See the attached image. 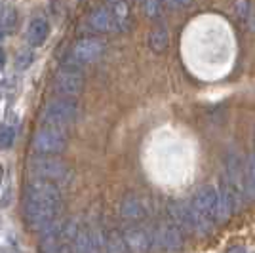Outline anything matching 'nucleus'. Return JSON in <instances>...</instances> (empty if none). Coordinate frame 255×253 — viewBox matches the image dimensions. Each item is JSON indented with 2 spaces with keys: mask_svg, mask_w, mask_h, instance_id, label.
<instances>
[{
  "mask_svg": "<svg viewBox=\"0 0 255 253\" xmlns=\"http://www.w3.org/2000/svg\"><path fill=\"white\" fill-rule=\"evenodd\" d=\"M27 173H29V177L53 181L59 187L69 185L71 177H73V169L69 168L67 162H63L57 156H44V154H36V156L29 158V162H27Z\"/></svg>",
  "mask_w": 255,
  "mask_h": 253,
  "instance_id": "nucleus-1",
  "label": "nucleus"
},
{
  "mask_svg": "<svg viewBox=\"0 0 255 253\" xmlns=\"http://www.w3.org/2000/svg\"><path fill=\"white\" fill-rule=\"evenodd\" d=\"M78 115H80V109H78L75 99L59 97V99L50 101L42 109L40 124L44 127H55V129L67 131L78 120Z\"/></svg>",
  "mask_w": 255,
  "mask_h": 253,
  "instance_id": "nucleus-2",
  "label": "nucleus"
},
{
  "mask_svg": "<svg viewBox=\"0 0 255 253\" xmlns=\"http://www.w3.org/2000/svg\"><path fill=\"white\" fill-rule=\"evenodd\" d=\"M23 221L27 229L32 232L46 231L52 223H55L61 215V206H50V204H38V202L23 200Z\"/></svg>",
  "mask_w": 255,
  "mask_h": 253,
  "instance_id": "nucleus-3",
  "label": "nucleus"
},
{
  "mask_svg": "<svg viewBox=\"0 0 255 253\" xmlns=\"http://www.w3.org/2000/svg\"><path fill=\"white\" fill-rule=\"evenodd\" d=\"M86 76L82 73V67L67 63L63 65L55 76H53V90L59 97H69L75 99L84 92Z\"/></svg>",
  "mask_w": 255,
  "mask_h": 253,
  "instance_id": "nucleus-4",
  "label": "nucleus"
},
{
  "mask_svg": "<svg viewBox=\"0 0 255 253\" xmlns=\"http://www.w3.org/2000/svg\"><path fill=\"white\" fill-rule=\"evenodd\" d=\"M23 200L38 202V204H50V206H63V194L61 187L53 181L29 177L23 190Z\"/></svg>",
  "mask_w": 255,
  "mask_h": 253,
  "instance_id": "nucleus-5",
  "label": "nucleus"
},
{
  "mask_svg": "<svg viewBox=\"0 0 255 253\" xmlns=\"http://www.w3.org/2000/svg\"><path fill=\"white\" fill-rule=\"evenodd\" d=\"M67 135L61 129L55 127H40L31 139V148L34 154L44 156H57L67 150Z\"/></svg>",
  "mask_w": 255,
  "mask_h": 253,
  "instance_id": "nucleus-6",
  "label": "nucleus"
},
{
  "mask_svg": "<svg viewBox=\"0 0 255 253\" xmlns=\"http://www.w3.org/2000/svg\"><path fill=\"white\" fill-rule=\"evenodd\" d=\"M105 52V44L101 42L99 38H82L75 42V46L71 48L67 63L76 65V67H84L88 63L97 61Z\"/></svg>",
  "mask_w": 255,
  "mask_h": 253,
  "instance_id": "nucleus-7",
  "label": "nucleus"
},
{
  "mask_svg": "<svg viewBox=\"0 0 255 253\" xmlns=\"http://www.w3.org/2000/svg\"><path fill=\"white\" fill-rule=\"evenodd\" d=\"M152 238H154V242H156V246H158L160 250H164V252L168 253L179 252L181 246H183L179 227L173 225V223L171 225H162Z\"/></svg>",
  "mask_w": 255,
  "mask_h": 253,
  "instance_id": "nucleus-8",
  "label": "nucleus"
},
{
  "mask_svg": "<svg viewBox=\"0 0 255 253\" xmlns=\"http://www.w3.org/2000/svg\"><path fill=\"white\" fill-rule=\"evenodd\" d=\"M124 240L128 244L129 253H149V250L152 248V242H154L150 232L143 227H129L124 232Z\"/></svg>",
  "mask_w": 255,
  "mask_h": 253,
  "instance_id": "nucleus-9",
  "label": "nucleus"
},
{
  "mask_svg": "<svg viewBox=\"0 0 255 253\" xmlns=\"http://www.w3.org/2000/svg\"><path fill=\"white\" fill-rule=\"evenodd\" d=\"M120 213H122V217L128 219V221H141V219H145L149 215V204H147L145 198L131 194V196H126L122 200V204H120Z\"/></svg>",
  "mask_w": 255,
  "mask_h": 253,
  "instance_id": "nucleus-10",
  "label": "nucleus"
},
{
  "mask_svg": "<svg viewBox=\"0 0 255 253\" xmlns=\"http://www.w3.org/2000/svg\"><path fill=\"white\" fill-rule=\"evenodd\" d=\"M88 25L97 32H113L118 31L117 19L111 8H97L88 15Z\"/></svg>",
  "mask_w": 255,
  "mask_h": 253,
  "instance_id": "nucleus-11",
  "label": "nucleus"
},
{
  "mask_svg": "<svg viewBox=\"0 0 255 253\" xmlns=\"http://www.w3.org/2000/svg\"><path fill=\"white\" fill-rule=\"evenodd\" d=\"M50 34V23L46 17H34L27 27V40L31 46H42Z\"/></svg>",
  "mask_w": 255,
  "mask_h": 253,
  "instance_id": "nucleus-12",
  "label": "nucleus"
},
{
  "mask_svg": "<svg viewBox=\"0 0 255 253\" xmlns=\"http://www.w3.org/2000/svg\"><path fill=\"white\" fill-rule=\"evenodd\" d=\"M128 244L124 236H120L117 231H111L105 236V253H128Z\"/></svg>",
  "mask_w": 255,
  "mask_h": 253,
  "instance_id": "nucleus-13",
  "label": "nucleus"
},
{
  "mask_svg": "<svg viewBox=\"0 0 255 253\" xmlns=\"http://www.w3.org/2000/svg\"><path fill=\"white\" fill-rule=\"evenodd\" d=\"M15 23H17V13L15 8L11 6H4L0 10V31L2 32H11L15 29Z\"/></svg>",
  "mask_w": 255,
  "mask_h": 253,
  "instance_id": "nucleus-14",
  "label": "nucleus"
},
{
  "mask_svg": "<svg viewBox=\"0 0 255 253\" xmlns=\"http://www.w3.org/2000/svg\"><path fill=\"white\" fill-rule=\"evenodd\" d=\"M149 44L154 52H162V50H166V46H168V31H166L164 27L154 29L149 36Z\"/></svg>",
  "mask_w": 255,
  "mask_h": 253,
  "instance_id": "nucleus-15",
  "label": "nucleus"
},
{
  "mask_svg": "<svg viewBox=\"0 0 255 253\" xmlns=\"http://www.w3.org/2000/svg\"><path fill=\"white\" fill-rule=\"evenodd\" d=\"M15 141V129L10 124H2L0 126V150H8L11 148Z\"/></svg>",
  "mask_w": 255,
  "mask_h": 253,
  "instance_id": "nucleus-16",
  "label": "nucleus"
},
{
  "mask_svg": "<svg viewBox=\"0 0 255 253\" xmlns=\"http://www.w3.org/2000/svg\"><path fill=\"white\" fill-rule=\"evenodd\" d=\"M31 63H32V53L29 52V50L19 52L17 59H15V67H17V71H25Z\"/></svg>",
  "mask_w": 255,
  "mask_h": 253,
  "instance_id": "nucleus-17",
  "label": "nucleus"
},
{
  "mask_svg": "<svg viewBox=\"0 0 255 253\" xmlns=\"http://www.w3.org/2000/svg\"><path fill=\"white\" fill-rule=\"evenodd\" d=\"M191 0H168V4H170L171 8H179V6H187Z\"/></svg>",
  "mask_w": 255,
  "mask_h": 253,
  "instance_id": "nucleus-18",
  "label": "nucleus"
},
{
  "mask_svg": "<svg viewBox=\"0 0 255 253\" xmlns=\"http://www.w3.org/2000/svg\"><path fill=\"white\" fill-rule=\"evenodd\" d=\"M4 63H6V53H4V50L0 48V69L4 67Z\"/></svg>",
  "mask_w": 255,
  "mask_h": 253,
  "instance_id": "nucleus-19",
  "label": "nucleus"
},
{
  "mask_svg": "<svg viewBox=\"0 0 255 253\" xmlns=\"http://www.w3.org/2000/svg\"><path fill=\"white\" fill-rule=\"evenodd\" d=\"M0 181H2V168H0Z\"/></svg>",
  "mask_w": 255,
  "mask_h": 253,
  "instance_id": "nucleus-20",
  "label": "nucleus"
}]
</instances>
